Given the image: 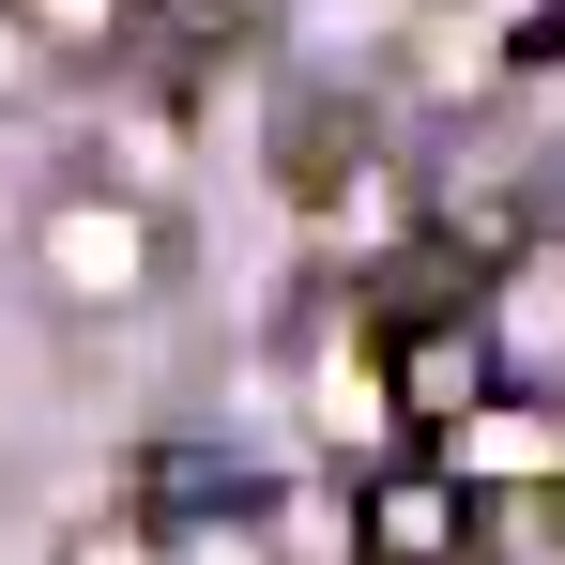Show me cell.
I'll list each match as a JSON object with an SVG mask.
<instances>
[{
	"mask_svg": "<svg viewBox=\"0 0 565 565\" xmlns=\"http://www.w3.org/2000/svg\"><path fill=\"white\" fill-rule=\"evenodd\" d=\"M397 413H428V428L489 413V321H473V306H444V321L397 337Z\"/></svg>",
	"mask_w": 565,
	"mask_h": 565,
	"instance_id": "cell-2",
	"label": "cell"
},
{
	"mask_svg": "<svg viewBox=\"0 0 565 565\" xmlns=\"http://www.w3.org/2000/svg\"><path fill=\"white\" fill-rule=\"evenodd\" d=\"M459 535H473L459 473H428V459L367 473V565H459Z\"/></svg>",
	"mask_w": 565,
	"mask_h": 565,
	"instance_id": "cell-1",
	"label": "cell"
}]
</instances>
